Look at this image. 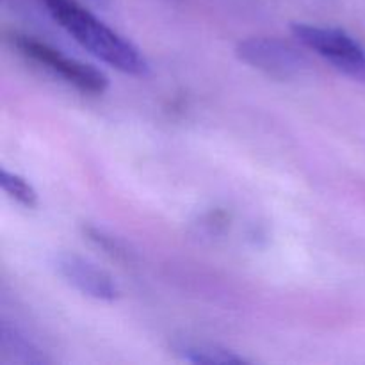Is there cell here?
<instances>
[{
    "mask_svg": "<svg viewBox=\"0 0 365 365\" xmlns=\"http://www.w3.org/2000/svg\"><path fill=\"white\" fill-rule=\"evenodd\" d=\"M0 185H2L4 192L20 205L27 207V209L38 205V192H36L34 185L21 175L2 168V171H0Z\"/></svg>",
    "mask_w": 365,
    "mask_h": 365,
    "instance_id": "cell-8",
    "label": "cell"
},
{
    "mask_svg": "<svg viewBox=\"0 0 365 365\" xmlns=\"http://www.w3.org/2000/svg\"><path fill=\"white\" fill-rule=\"evenodd\" d=\"M95 2H106V0H95Z\"/></svg>",
    "mask_w": 365,
    "mask_h": 365,
    "instance_id": "cell-10",
    "label": "cell"
},
{
    "mask_svg": "<svg viewBox=\"0 0 365 365\" xmlns=\"http://www.w3.org/2000/svg\"><path fill=\"white\" fill-rule=\"evenodd\" d=\"M175 351L182 360L189 364L200 365H234V364H246L248 360L245 356L237 355L235 351H230L227 348H221L217 344L210 342H192L182 341L175 344Z\"/></svg>",
    "mask_w": 365,
    "mask_h": 365,
    "instance_id": "cell-6",
    "label": "cell"
},
{
    "mask_svg": "<svg viewBox=\"0 0 365 365\" xmlns=\"http://www.w3.org/2000/svg\"><path fill=\"white\" fill-rule=\"evenodd\" d=\"M57 273L84 296L98 302H114L120 298L116 280L106 269L77 253H59L53 259Z\"/></svg>",
    "mask_w": 365,
    "mask_h": 365,
    "instance_id": "cell-5",
    "label": "cell"
},
{
    "mask_svg": "<svg viewBox=\"0 0 365 365\" xmlns=\"http://www.w3.org/2000/svg\"><path fill=\"white\" fill-rule=\"evenodd\" d=\"M0 346L6 355H9L14 362L20 364H45L46 359L39 353V349L29 341L25 335H21L16 328H11L9 324H2V337Z\"/></svg>",
    "mask_w": 365,
    "mask_h": 365,
    "instance_id": "cell-7",
    "label": "cell"
},
{
    "mask_svg": "<svg viewBox=\"0 0 365 365\" xmlns=\"http://www.w3.org/2000/svg\"><path fill=\"white\" fill-rule=\"evenodd\" d=\"M235 56L245 64L277 81H292L309 70L305 53L280 38L253 36L241 39L235 46Z\"/></svg>",
    "mask_w": 365,
    "mask_h": 365,
    "instance_id": "cell-4",
    "label": "cell"
},
{
    "mask_svg": "<svg viewBox=\"0 0 365 365\" xmlns=\"http://www.w3.org/2000/svg\"><path fill=\"white\" fill-rule=\"evenodd\" d=\"M84 234L88 235L89 241L95 242L98 248H102L103 252L109 253V255L114 257V259L130 260L132 253L128 252L127 245H125L121 239L114 237V235L107 234L106 230H102V228H96V227H86Z\"/></svg>",
    "mask_w": 365,
    "mask_h": 365,
    "instance_id": "cell-9",
    "label": "cell"
},
{
    "mask_svg": "<svg viewBox=\"0 0 365 365\" xmlns=\"http://www.w3.org/2000/svg\"><path fill=\"white\" fill-rule=\"evenodd\" d=\"M291 31L305 48L323 57L342 75L365 82V46L355 36L344 29L312 24H292Z\"/></svg>",
    "mask_w": 365,
    "mask_h": 365,
    "instance_id": "cell-3",
    "label": "cell"
},
{
    "mask_svg": "<svg viewBox=\"0 0 365 365\" xmlns=\"http://www.w3.org/2000/svg\"><path fill=\"white\" fill-rule=\"evenodd\" d=\"M46 13L82 48L121 73L145 77L150 70L145 53L125 36L103 24L77 0H39Z\"/></svg>",
    "mask_w": 365,
    "mask_h": 365,
    "instance_id": "cell-1",
    "label": "cell"
},
{
    "mask_svg": "<svg viewBox=\"0 0 365 365\" xmlns=\"http://www.w3.org/2000/svg\"><path fill=\"white\" fill-rule=\"evenodd\" d=\"M9 41L21 57L38 64L39 68L52 73L53 77L61 78L71 88L78 89L81 93L102 95L109 88V78L102 70L84 63V61L66 56L61 50L50 46L48 43L39 41L32 36L18 34V32H13L9 36Z\"/></svg>",
    "mask_w": 365,
    "mask_h": 365,
    "instance_id": "cell-2",
    "label": "cell"
}]
</instances>
